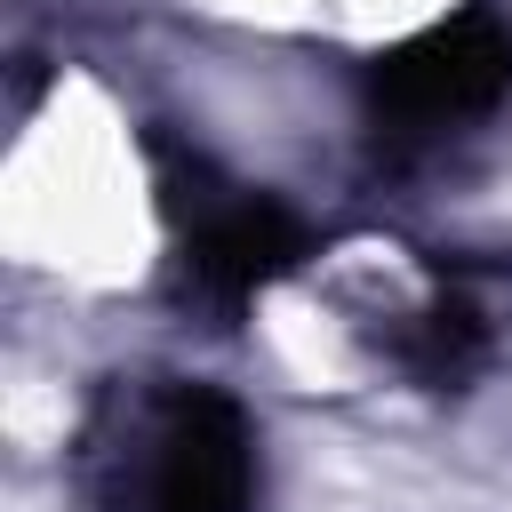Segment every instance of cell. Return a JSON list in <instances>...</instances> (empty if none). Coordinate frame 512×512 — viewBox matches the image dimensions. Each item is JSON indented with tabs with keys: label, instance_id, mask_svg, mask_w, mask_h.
<instances>
[{
	"label": "cell",
	"instance_id": "obj_1",
	"mask_svg": "<svg viewBox=\"0 0 512 512\" xmlns=\"http://www.w3.org/2000/svg\"><path fill=\"white\" fill-rule=\"evenodd\" d=\"M72 488L88 512H256V424L208 376H104L72 432Z\"/></svg>",
	"mask_w": 512,
	"mask_h": 512
},
{
	"label": "cell",
	"instance_id": "obj_2",
	"mask_svg": "<svg viewBox=\"0 0 512 512\" xmlns=\"http://www.w3.org/2000/svg\"><path fill=\"white\" fill-rule=\"evenodd\" d=\"M152 160H160V208L184 240V272L200 296L216 304H248L256 288L288 280L304 256H312V232L288 200L256 192V184H232L200 144H176L152 128Z\"/></svg>",
	"mask_w": 512,
	"mask_h": 512
},
{
	"label": "cell",
	"instance_id": "obj_3",
	"mask_svg": "<svg viewBox=\"0 0 512 512\" xmlns=\"http://www.w3.org/2000/svg\"><path fill=\"white\" fill-rule=\"evenodd\" d=\"M512 96V24L496 8H456L416 40L384 48L360 80L376 144H432Z\"/></svg>",
	"mask_w": 512,
	"mask_h": 512
},
{
	"label": "cell",
	"instance_id": "obj_4",
	"mask_svg": "<svg viewBox=\"0 0 512 512\" xmlns=\"http://www.w3.org/2000/svg\"><path fill=\"white\" fill-rule=\"evenodd\" d=\"M512 344V264L488 256H432V296L384 336V352L424 392H464Z\"/></svg>",
	"mask_w": 512,
	"mask_h": 512
}]
</instances>
